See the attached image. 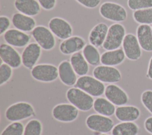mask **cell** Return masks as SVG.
I'll return each instance as SVG.
<instances>
[{
  "mask_svg": "<svg viewBox=\"0 0 152 135\" xmlns=\"http://www.w3.org/2000/svg\"><path fill=\"white\" fill-rule=\"evenodd\" d=\"M4 40L8 44L18 48L27 46L31 38V36L16 28H10L3 35Z\"/></svg>",
  "mask_w": 152,
  "mask_h": 135,
  "instance_id": "obj_12",
  "label": "cell"
},
{
  "mask_svg": "<svg viewBox=\"0 0 152 135\" xmlns=\"http://www.w3.org/2000/svg\"><path fill=\"white\" fill-rule=\"evenodd\" d=\"M11 22L15 28L25 33L31 32L36 27V21L32 17L20 12L12 15Z\"/></svg>",
  "mask_w": 152,
  "mask_h": 135,
  "instance_id": "obj_20",
  "label": "cell"
},
{
  "mask_svg": "<svg viewBox=\"0 0 152 135\" xmlns=\"http://www.w3.org/2000/svg\"><path fill=\"white\" fill-rule=\"evenodd\" d=\"M126 34L125 28L122 24L118 22L112 24L109 27L107 36L102 46L103 48L106 50L120 48Z\"/></svg>",
  "mask_w": 152,
  "mask_h": 135,
  "instance_id": "obj_4",
  "label": "cell"
},
{
  "mask_svg": "<svg viewBox=\"0 0 152 135\" xmlns=\"http://www.w3.org/2000/svg\"><path fill=\"white\" fill-rule=\"evenodd\" d=\"M12 75V68L5 63L0 66V86L7 83Z\"/></svg>",
  "mask_w": 152,
  "mask_h": 135,
  "instance_id": "obj_33",
  "label": "cell"
},
{
  "mask_svg": "<svg viewBox=\"0 0 152 135\" xmlns=\"http://www.w3.org/2000/svg\"><path fill=\"white\" fill-rule=\"evenodd\" d=\"M87 127L93 131L99 133H107L114 127L113 121L109 117L99 114L89 115L86 119Z\"/></svg>",
  "mask_w": 152,
  "mask_h": 135,
  "instance_id": "obj_8",
  "label": "cell"
},
{
  "mask_svg": "<svg viewBox=\"0 0 152 135\" xmlns=\"http://www.w3.org/2000/svg\"><path fill=\"white\" fill-rule=\"evenodd\" d=\"M141 101L143 105L152 114V91L147 90L144 91L141 96Z\"/></svg>",
  "mask_w": 152,
  "mask_h": 135,
  "instance_id": "obj_34",
  "label": "cell"
},
{
  "mask_svg": "<svg viewBox=\"0 0 152 135\" xmlns=\"http://www.w3.org/2000/svg\"><path fill=\"white\" fill-rule=\"evenodd\" d=\"M128 7L133 11L152 8V0H128Z\"/></svg>",
  "mask_w": 152,
  "mask_h": 135,
  "instance_id": "obj_32",
  "label": "cell"
},
{
  "mask_svg": "<svg viewBox=\"0 0 152 135\" xmlns=\"http://www.w3.org/2000/svg\"><path fill=\"white\" fill-rule=\"evenodd\" d=\"M0 57L3 63L12 69H17L23 65L21 55L14 47L7 43H2L0 45Z\"/></svg>",
  "mask_w": 152,
  "mask_h": 135,
  "instance_id": "obj_15",
  "label": "cell"
},
{
  "mask_svg": "<svg viewBox=\"0 0 152 135\" xmlns=\"http://www.w3.org/2000/svg\"><path fill=\"white\" fill-rule=\"evenodd\" d=\"M99 13L104 19L115 22H122L127 18V11L121 5L113 2H104L99 8Z\"/></svg>",
  "mask_w": 152,
  "mask_h": 135,
  "instance_id": "obj_3",
  "label": "cell"
},
{
  "mask_svg": "<svg viewBox=\"0 0 152 135\" xmlns=\"http://www.w3.org/2000/svg\"><path fill=\"white\" fill-rule=\"evenodd\" d=\"M147 76L150 79H152V56L150 59L149 63H148V67L147 73Z\"/></svg>",
  "mask_w": 152,
  "mask_h": 135,
  "instance_id": "obj_39",
  "label": "cell"
},
{
  "mask_svg": "<svg viewBox=\"0 0 152 135\" xmlns=\"http://www.w3.org/2000/svg\"><path fill=\"white\" fill-rule=\"evenodd\" d=\"M53 118L62 123H70L78 117L79 110L71 104L61 103L56 105L52 110Z\"/></svg>",
  "mask_w": 152,
  "mask_h": 135,
  "instance_id": "obj_9",
  "label": "cell"
},
{
  "mask_svg": "<svg viewBox=\"0 0 152 135\" xmlns=\"http://www.w3.org/2000/svg\"><path fill=\"white\" fill-rule=\"evenodd\" d=\"M12 23L10 19L5 16H0V35H4V34L9 30V28Z\"/></svg>",
  "mask_w": 152,
  "mask_h": 135,
  "instance_id": "obj_35",
  "label": "cell"
},
{
  "mask_svg": "<svg viewBox=\"0 0 152 135\" xmlns=\"http://www.w3.org/2000/svg\"><path fill=\"white\" fill-rule=\"evenodd\" d=\"M109 27L104 22H99L96 24L90 30L88 39L90 44L97 48L102 47L106 40Z\"/></svg>",
  "mask_w": 152,
  "mask_h": 135,
  "instance_id": "obj_19",
  "label": "cell"
},
{
  "mask_svg": "<svg viewBox=\"0 0 152 135\" xmlns=\"http://www.w3.org/2000/svg\"><path fill=\"white\" fill-rule=\"evenodd\" d=\"M69 62L77 75H86L89 71V64L86 61L83 53L80 52L72 54Z\"/></svg>",
  "mask_w": 152,
  "mask_h": 135,
  "instance_id": "obj_25",
  "label": "cell"
},
{
  "mask_svg": "<svg viewBox=\"0 0 152 135\" xmlns=\"http://www.w3.org/2000/svg\"><path fill=\"white\" fill-rule=\"evenodd\" d=\"M88 94L93 97H99L104 93V84L94 78L90 75L80 76L74 85Z\"/></svg>",
  "mask_w": 152,
  "mask_h": 135,
  "instance_id": "obj_5",
  "label": "cell"
},
{
  "mask_svg": "<svg viewBox=\"0 0 152 135\" xmlns=\"http://www.w3.org/2000/svg\"><path fill=\"white\" fill-rule=\"evenodd\" d=\"M35 115L33 105L27 102H18L9 106L5 112L6 119L11 122L20 121Z\"/></svg>",
  "mask_w": 152,
  "mask_h": 135,
  "instance_id": "obj_2",
  "label": "cell"
},
{
  "mask_svg": "<svg viewBox=\"0 0 152 135\" xmlns=\"http://www.w3.org/2000/svg\"><path fill=\"white\" fill-rule=\"evenodd\" d=\"M58 69L59 78L62 83L68 86L75 85L78 79L77 75L69 61L67 60L62 61L59 64Z\"/></svg>",
  "mask_w": 152,
  "mask_h": 135,
  "instance_id": "obj_18",
  "label": "cell"
},
{
  "mask_svg": "<svg viewBox=\"0 0 152 135\" xmlns=\"http://www.w3.org/2000/svg\"><path fill=\"white\" fill-rule=\"evenodd\" d=\"M48 28L56 37L62 40L71 37L73 33L70 23L64 18L58 17H53L49 20Z\"/></svg>",
  "mask_w": 152,
  "mask_h": 135,
  "instance_id": "obj_11",
  "label": "cell"
},
{
  "mask_svg": "<svg viewBox=\"0 0 152 135\" xmlns=\"http://www.w3.org/2000/svg\"><path fill=\"white\" fill-rule=\"evenodd\" d=\"M86 45V42L82 37L72 36L60 43L59 49L64 55H72L83 50Z\"/></svg>",
  "mask_w": 152,
  "mask_h": 135,
  "instance_id": "obj_16",
  "label": "cell"
},
{
  "mask_svg": "<svg viewBox=\"0 0 152 135\" xmlns=\"http://www.w3.org/2000/svg\"><path fill=\"white\" fill-rule=\"evenodd\" d=\"M30 73L34 79L45 83L53 82L59 78L58 68L49 63L36 65L31 69Z\"/></svg>",
  "mask_w": 152,
  "mask_h": 135,
  "instance_id": "obj_6",
  "label": "cell"
},
{
  "mask_svg": "<svg viewBox=\"0 0 152 135\" xmlns=\"http://www.w3.org/2000/svg\"><path fill=\"white\" fill-rule=\"evenodd\" d=\"M139 127L134 122H121L114 126L112 135H137Z\"/></svg>",
  "mask_w": 152,
  "mask_h": 135,
  "instance_id": "obj_27",
  "label": "cell"
},
{
  "mask_svg": "<svg viewBox=\"0 0 152 135\" xmlns=\"http://www.w3.org/2000/svg\"><path fill=\"white\" fill-rule=\"evenodd\" d=\"M78 3L83 7L89 8L94 9L98 7L101 2V0H75Z\"/></svg>",
  "mask_w": 152,
  "mask_h": 135,
  "instance_id": "obj_36",
  "label": "cell"
},
{
  "mask_svg": "<svg viewBox=\"0 0 152 135\" xmlns=\"http://www.w3.org/2000/svg\"><path fill=\"white\" fill-rule=\"evenodd\" d=\"M31 36L41 48L46 51L52 50L56 45L55 36L45 25H37L31 32Z\"/></svg>",
  "mask_w": 152,
  "mask_h": 135,
  "instance_id": "obj_7",
  "label": "cell"
},
{
  "mask_svg": "<svg viewBox=\"0 0 152 135\" xmlns=\"http://www.w3.org/2000/svg\"><path fill=\"white\" fill-rule=\"evenodd\" d=\"M82 53L88 63L93 66H98L100 62L101 55L97 48L91 44H86Z\"/></svg>",
  "mask_w": 152,
  "mask_h": 135,
  "instance_id": "obj_28",
  "label": "cell"
},
{
  "mask_svg": "<svg viewBox=\"0 0 152 135\" xmlns=\"http://www.w3.org/2000/svg\"><path fill=\"white\" fill-rule=\"evenodd\" d=\"M126 56L123 49L119 48L115 50H106L101 54V63L103 65L115 66L125 60Z\"/></svg>",
  "mask_w": 152,
  "mask_h": 135,
  "instance_id": "obj_24",
  "label": "cell"
},
{
  "mask_svg": "<svg viewBox=\"0 0 152 135\" xmlns=\"http://www.w3.org/2000/svg\"><path fill=\"white\" fill-rule=\"evenodd\" d=\"M93 75L102 82L109 84L117 83L122 79L121 73L116 68L103 65L96 66Z\"/></svg>",
  "mask_w": 152,
  "mask_h": 135,
  "instance_id": "obj_10",
  "label": "cell"
},
{
  "mask_svg": "<svg viewBox=\"0 0 152 135\" xmlns=\"http://www.w3.org/2000/svg\"><path fill=\"white\" fill-rule=\"evenodd\" d=\"M93 108L97 114L107 117L112 116L116 110L115 105L103 97H97L94 99Z\"/></svg>",
  "mask_w": 152,
  "mask_h": 135,
  "instance_id": "obj_26",
  "label": "cell"
},
{
  "mask_svg": "<svg viewBox=\"0 0 152 135\" xmlns=\"http://www.w3.org/2000/svg\"><path fill=\"white\" fill-rule=\"evenodd\" d=\"M104 94L106 98L116 106L124 105L129 100L126 92L114 83L109 84L106 86Z\"/></svg>",
  "mask_w": 152,
  "mask_h": 135,
  "instance_id": "obj_17",
  "label": "cell"
},
{
  "mask_svg": "<svg viewBox=\"0 0 152 135\" xmlns=\"http://www.w3.org/2000/svg\"><path fill=\"white\" fill-rule=\"evenodd\" d=\"M42 124L37 119H31L24 126L23 135H42Z\"/></svg>",
  "mask_w": 152,
  "mask_h": 135,
  "instance_id": "obj_30",
  "label": "cell"
},
{
  "mask_svg": "<svg viewBox=\"0 0 152 135\" xmlns=\"http://www.w3.org/2000/svg\"><path fill=\"white\" fill-rule=\"evenodd\" d=\"M66 98L70 104L78 110L88 111L93 107V97L77 87L69 88L66 92Z\"/></svg>",
  "mask_w": 152,
  "mask_h": 135,
  "instance_id": "obj_1",
  "label": "cell"
},
{
  "mask_svg": "<svg viewBox=\"0 0 152 135\" xmlns=\"http://www.w3.org/2000/svg\"><path fill=\"white\" fill-rule=\"evenodd\" d=\"M42 49L37 43H30L24 47L21 54L23 65L28 69H32L41 56Z\"/></svg>",
  "mask_w": 152,
  "mask_h": 135,
  "instance_id": "obj_14",
  "label": "cell"
},
{
  "mask_svg": "<svg viewBox=\"0 0 152 135\" xmlns=\"http://www.w3.org/2000/svg\"><path fill=\"white\" fill-rule=\"evenodd\" d=\"M14 5L18 12L30 17L36 16L41 11L37 0H15Z\"/></svg>",
  "mask_w": 152,
  "mask_h": 135,
  "instance_id": "obj_21",
  "label": "cell"
},
{
  "mask_svg": "<svg viewBox=\"0 0 152 135\" xmlns=\"http://www.w3.org/2000/svg\"><path fill=\"white\" fill-rule=\"evenodd\" d=\"M98 135H109V134H107L106 133H101V134H99Z\"/></svg>",
  "mask_w": 152,
  "mask_h": 135,
  "instance_id": "obj_40",
  "label": "cell"
},
{
  "mask_svg": "<svg viewBox=\"0 0 152 135\" xmlns=\"http://www.w3.org/2000/svg\"><path fill=\"white\" fill-rule=\"evenodd\" d=\"M137 37L141 49L152 52V28L150 25L140 24L136 30Z\"/></svg>",
  "mask_w": 152,
  "mask_h": 135,
  "instance_id": "obj_23",
  "label": "cell"
},
{
  "mask_svg": "<svg viewBox=\"0 0 152 135\" xmlns=\"http://www.w3.org/2000/svg\"><path fill=\"white\" fill-rule=\"evenodd\" d=\"M122 49L126 57L130 60H137L142 54L141 47L137 37L132 33L125 35L122 43Z\"/></svg>",
  "mask_w": 152,
  "mask_h": 135,
  "instance_id": "obj_13",
  "label": "cell"
},
{
  "mask_svg": "<svg viewBox=\"0 0 152 135\" xmlns=\"http://www.w3.org/2000/svg\"><path fill=\"white\" fill-rule=\"evenodd\" d=\"M135 22L140 24H152V8L134 11L132 14Z\"/></svg>",
  "mask_w": 152,
  "mask_h": 135,
  "instance_id": "obj_29",
  "label": "cell"
},
{
  "mask_svg": "<svg viewBox=\"0 0 152 135\" xmlns=\"http://www.w3.org/2000/svg\"><path fill=\"white\" fill-rule=\"evenodd\" d=\"M115 115L121 122H134L140 117V111L135 106L124 105L116 108Z\"/></svg>",
  "mask_w": 152,
  "mask_h": 135,
  "instance_id": "obj_22",
  "label": "cell"
},
{
  "mask_svg": "<svg viewBox=\"0 0 152 135\" xmlns=\"http://www.w3.org/2000/svg\"><path fill=\"white\" fill-rule=\"evenodd\" d=\"M144 128L147 131L152 134V117H150L145 120Z\"/></svg>",
  "mask_w": 152,
  "mask_h": 135,
  "instance_id": "obj_38",
  "label": "cell"
},
{
  "mask_svg": "<svg viewBox=\"0 0 152 135\" xmlns=\"http://www.w3.org/2000/svg\"><path fill=\"white\" fill-rule=\"evenodd\" d=\"M151 28H152V26H151Z\"/></svg>",
  "mask_w": 152,
  "mask_h": 135,
  "instance_id": "obj_41",
  "label": "cell"
},
{
  "mask_svg": "<svg viewBox=\"0 0 152 135\" xmlns=\"http://www.w3.org/2000/svg\"><path fill=\"white\" fill-rule=\"evenodd\" d=\"M40 7L45 10L50 11L55 8L57 0H37Z\"/></svg>",
  "mask_w": 152,
  "mask_h": 135,
  "instance_id": "obj_37",
  "label": "cell"
},
{
  "mask_svg": "<svg viewBox=\"0 0 152 135\" xmlns=\"http://www.w3.org/2000/svg\"><path fill=\"white\" fill-rule=\"evenodd\" d=\"M24 127L20 121L12 122L2 131L1 135H23Z\"/></svg>",
  "mask_w": 152,
  "mask_h": 135,
  "instance_id": "obj_31",
  "label": "cell"
}]
</instances>
